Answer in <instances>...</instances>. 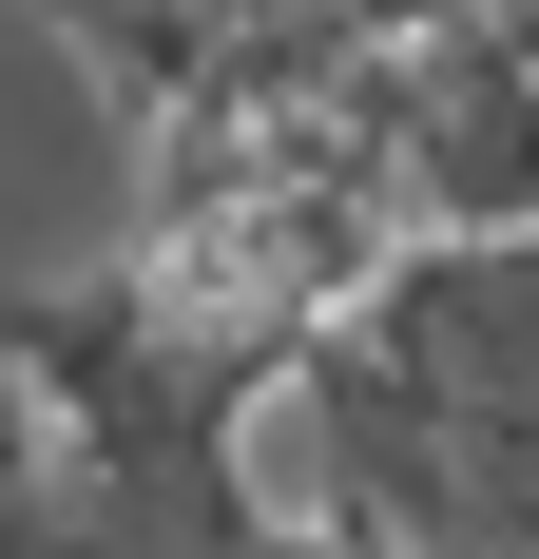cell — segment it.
Masks as SVG:
<instances>
[{
    "label": "cell",
    "mask_w": 539,
    "mask_h": 559,
    "mask_svg": "<svg viewBox=\"0 0 539 559\" xmlns=\"http://www.w3.org/2000/svg\"><path fill=\"white\" fill-rule=\"evenodd\" d=\"M347 329L463 425V444H539V231H405Z\"/></svg>",
    "instance_id": "1"
},
{
    "label": "cell",
    "mask_w": 539,
    "mask_h": 559,
    "mask_svg": "<svg viewBox=\"0 0 539 559\" xmlns=\"http://www.w3.org/2000/svg\"><path fill=\"white\" fill-rule=\"evenodd\" d=\"M385 174H405V231H539V58L424 0L385 39Z\"/></svg>",
    "instance_id": "2"
},
{
    "label": "cell",
    "mask_w": 539,
    "mask_h": 559,
    "mask_svg": "<svg viewBox=\"0 0 539 559\" xmlns=\"http://www.w3.org/2000/svg\"><path fill=\"white\" fill-rule=\"evenodd\" d=\"M0 559H77V521H58V425L20 386H0Z\"/></svg>",
    "instance_id": "3"
}]
</instances>
